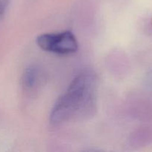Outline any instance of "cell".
Here are the masks:
<instances>
[{
    "label": "cell",
    "mask_w": 152,
    "mask_h": 152,
    "mask_svg": "<svg viewBox=\"0 0 152 152\" xmlns=\"http://www.w3.org/2000/svg\"><path fill=\"white\" fill-rule=\"evenodd\" d=\"M37 43L42 50L58 54H71L78 50L77 38L71 31L42 34Z\"/></svg>",
    "instance_id": "2"
},
{
    "label": "cell",
    "mask_w": 152,
    "mask_h": 152,
    "mask_svg": "<svg viewBox=\"0 0 152 152\" xmlns=\"http://www.w3.org/2000/svg\"><path fill=\"white\" fill-rule=\"evenodd\" d=\"M37 70L35 68H28L25 71L22 77V83L24 86L28 88L34 87L37 80Z\"/></svg>",
    "instance_id": "3"
},
{
    "label": "cell",
    "mask_w": 152,
    "mask_h": 152,
    "mask_svg": "<svg viewBox=\"0 0 152 152\" xmlns=\"http://www.w3.org/2000/svg\"><path fill=\"white\" fill-rule=\"evenodd\" d=\"M9 4V0H0V18L3 16Z\"/></svg>",
    "instance_id": "4"
},
{
    "label": "cell",
    "mask_w": 152,
    "mask_h": 152,
    "mask_svg": "<svg viewBox=\"0 0 152 152\" xmlns=\"http://www.w3.org/2000/svg\"><path fill=\"white\" fill-rule=\"evenodd\" d=\"M96 93V80L93 74L83 72L77 75L55 103L50 123L60 125L73 119L88 117L95 108Z\"/></svg>",
    "instance_id": "1"
}]
</instances>
